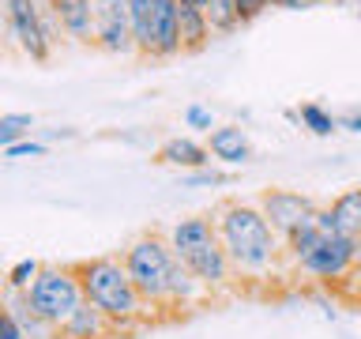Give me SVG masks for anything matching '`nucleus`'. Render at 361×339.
<instances>
[{"label": "nucleus", "mask_w": 361, "mask_h": 339, "mask_svg": "<svg viewBox=\"0 0 361 339\" xmlns=\"http://www.w3.org/2000/svg\"><path fill=\"white\" fill-rule=\"evenodd\" d=\"M38 271H42L38 260H19V264L8 271V290H30V282L38 279Z\"/></svg>", "instance_id": "nucleus-19"}, {"label": "nucleus", "mask_w": 361, "mask_h": 339, "mask_svg": "<svg viewBox=\"0 0 361 339\" xmlns=\"http://www.w3.org/2000/svg\"><path fill=\"white\" fill-rule=\"evenodd\" d=\"M94 45L113 53V56H132L135 53L128 0H94Z\"/></svg>", "instance_id": "nucleus-8"}, {"label": "nucleus", "mask_w": 361, "mask_h": 339, "mask_svg": "<svg viewBox=\"0 0 361 339\" xmlns=\"http://www.w3.org/2000/svg\"><path fill=\"white\" fill-rule=\"evenodd\" d=\"M188 4H196V8H203V11H207V4H211V0H188Z\"/></svg>", "instance_id": "nucleus-26"}, {"label": "nucleus", "mask_w": 361, "mask_h": 339, "mask_svg": "<svg viewBox=\"0 0 361 339\" xmlns=\"http://www.w3.org/2000/svg\"><path fill=\"white\" fill-rule=\"evenodd\" d=\"M327 208H331V219H335V234L346 237L354 256H357V264H361V185L338 192Z\"/></svg>", "instance_id": "nucleus-12"}, {"label": "nucleus", "mask_w": 361, "mask_h": 339, "mask_svg": "<svg viewBox=\"0 0 361 339\" xmlns=\"http://www.w3.org/2000/svg\"><path fill=\"white\" fill-rule=\"evenodd\" d=\"M298 121H301L312 136H331V132H338V117H335L331 109H324L320 102H305V106L298 109Z\"/></svg>", "instance_id": "nucleus-17"}, {"label": "nucleus", "mask_w": 361, "mask_h": 339, "mask_svg": "<svg viewBox=\"0 0 361 339\" xmlns=\"http://www.w3.org/2000/svg\"><path fill=\"white\" fill-rule=\"evenodd\" d=\"M214 226H219L222 249L233 264V275L245 279H267L282 260V237L275 234V226L264 219L259 203H245V200H226L214 211Z\"/></svg>", "instance_id": "nucleus-1"}, {"label": "nucleus", "mask_w": 361, "mask_h": 339, "mask_svg": "<svg viewBox=\"0 0 361 339\" xmlns=\"http://www.w3.org/2000/svg\"><path fill=\"white\" fill-rule=\"evenodd\" d=\"M56 19L72 42L94 45V0H56Z\"/></svg>", "instance_id": "nucleus-15"}, {"label": "nucleus", "mask_w": 361, "mask_h": 339, "mask_svg": "<svg viewBox=\"0 0 361 339\" xmlns=\"http://www.w3.org/2000/svg\"><path fill=\"white\" fill-rule=\"evenodd\" d=\"M75 275H79V287H83V298L90 305H98L113 324H132L143 316L147 302L140 298L121 256L83 260V264H75Z\"/></svg>", "instance_id": "nucleus-3"}, {"label": "nucleus", "mask_w": 361, "mask_h": 339, "mask_svg": "<svg viewBox=\"0 0 361 339\" xmlns=\"http://www.w3.org/2000/svg\"><path fill=\"white\" fill-rule=\"evenodd\" d=\"M207 19L214 34H230L241 27V16H237V0H211L207 4Z\"/></svg>", "instance_id": "nucleus-18"}, {"label": "nucleus", "mask_w": 361, "mask_h": 339, "mask_svg": "<svg viewBox=\"0 0 361 339\" xmlns=\"http://www.w3.org/2000/svg\"><path fill=\"white\" fill-rule=\"evenodd\" d=\"M4 23L11 42L19 45V53H27L30 61L45 64L53 53V38L45 30V8L42 0H4Z\"/></svg>", "instance_id": "nucleus-7"}, {"label": "nucleus", "mask_w": 361, "mask_h": 339, "mask_svg": "<svg viewBox=\"0 0 361 339\" xmlns=\"http://www.w3.org/2000/svg\"><path fill=\"white\" fill-rule=\"evenodd\" d=\"M27 302L45 324L61 328L83 302V287H79L75 268H42L27 290Z\"/></svg>", "instance_id": "nucleus-6"}, {"label": "nucleus", "mask_w": 361, "mask_h": 339, "mask_svg": "<svg viewBox=\"0 0 361 339\" xmlns=\"http://www.w3.org/2000/svg\"><path fill=\"white\" fill-rule=\"evenodd\" d=\"M61 328H64L68 339H106L109 328H113V321L98 309V305H90V302L83 298V302H79V309L68 316Z\"/></svg>", "instance_id": "nucleus-16"}, {"label": "nucleus", "mask_w": 361, "mask_h": 339, "mask_svg": "<svg viewBox=\"0 0 361 339\" xmlns=\"http://www.w3.org/2000/svg\"><path fill=\"white\" fill-rule=\"evenodd\" d=\"M207 151L222 166H245L252 158V143H248V132L241 124H214L207 132Z\"/></svg>", "instance_id": "nucleus-11"}, {"label": "nucleus", "mask_w": 361, "mask_h": 339, "mask_svg": "<svg viewBox=\"0 0 361 339\" xmlns=\"http://www.w3.org/2000/svg\"><path fill=\"white\" fill-rule=\"evenodd\" d=\"M0 16H4V0H0Z\"/></svg>", "instance_id": "nucleus-27"}, {"label": "nucleus", "mask_w": 361, "mask_h": 339, "mask_svg": "<svg viewBox=\"0 0 361 339\" xmlns=\"http://www.w3.org/2000/svg\"><path fill=\"white\" fill-rule=\"evenodd\" d=\"M338 129H346V132H361V109L343 113V117H338Z\"/></svg>", "instance_id": "nucleus-25"}, {"label": "nucleus", "mask_w": 361, "mask_h": 339, "mask_svg": "<svg viewBox=\"0 0 361 339\" xmlns=\"http://www.w3.org/2000/svg\"><path fill=\"white\" fill-rule=\"evenodd\" d=\"M185 124L188 129H200V132H211L214 129V113L207 106H200V102H192V106L185 109Z\"/></svg>", "instance_id": "nucleus-20"}, {"label": "nucleus", "mask_w": 361, "mask_h": 339, "mask_svg": "<svg viewBox=\"0 0 361 339\" xmlns=\"http://www.w3.org/2000/svg\"><path fill=\"white\" fill-rule=\"evenodd\" d=\"M301 271V275H309V279H320V282H335V279H343L350 275V271L357 268V256H354V249H350L346 237H338V234H327L320 245L312 249L305 260H298L293 264Z\"/></svg>", "instance_id": "nucleus-9"}, {"label": "nucleus", "mask_w": 361, "mask_h": 339, "mask_svg": "<svg viewBox=\"0 0 361 339\" xmlns=\"http://www.w3.org/2000/svg\"><path fill=\"white\" fill-rule=\"evenodd\" d=\"M4 155L8 158H38V155H45V143H38V140H19V143H11V147H4Z\"/></svg>", "instance_id": "nucleus-22"}, {"label": "nucleus", "mask_w": 361, "mask_h": 339, "mask_svg": "<svg viewBox=\"0 0 361 339\" xmlns=\"http://www.w3.org/2000/svg\"><path fill=\"white\" fill-rule=\"evenodd\" d=\"M0 339H27V332H23L19 321L8 309H0Z\"/></svg>", "instance_id": "nucleus-24"}, {"label": "nucleus", "mask_w": 361, "mask_h": 339, "mask_svg": "<svg viewBox=\"0 0 361 339\" xmlns=\"http://www.w3.org/2000/svg\"><path fill=\"white\" fill-rule=\"evenodd\" d=\"M188 185H226V174H219V170H192V174L185 177Z\"/></svg>", "instance_id": "nucleus-23"}, {"label": "nucleus", "mask_w": 361, "mask_h": 339, "mask_svg": "<svg viewBox=\"0 0 361 339\" xmlns=\"http://www.w3.org/2000/svg\"><path fill=\"white\" fill-rule=\"evenodd\" d=\"M267 8H271V0H237V16H241V27H245V23H252V19H259Z\"/></svg>", "instance_id": "nucleus-21"}, {"label": "nucleus", "mask_w": 361, "mask_h": 339, "mask_svg": "<svg viewBox=\"0 0 361 339\" xmlns=\"http://www.w3.org/2000/svg\"><path fill=\"white\" fill-rule=\"evenodd\" d=\"M135 53L151 61H169L180 53L177 34V0H128Z\"/></svg>", "instance_id": "nucleus-5"}, {"label": "nucleus", "mask_w": 361, "mask_h": 339, "mask_svg": "<svg viewBox=\"0 0 361 339\" xmlns=\"http://www.w3.org/2000/svg\"><path fill=\"white\" fill-rule=\"evenodd\" d=\"M259 211H264V219L275 226L279 237H286L293 226H298L305 215H312L320 203L312 196H305V192H293V189H264L259 192Z\"/></svg>", "instance_id": "nucleus-10"}, {"label": "nucleus", "mask_w": 361, "mask_h": 339, "mask_svg": "<svg viewBox=\"0 0 361 339\" xmlns=\"http://www.w3.org/2000/svg\"><path fill=\"white\" fill-rule=\"evenodd\" d=\"M169 249L177 253V260L185 264L192 275H196L207 290L230 287L233 279V264L222 249L219 226L207 215H188V219H177L169 226Z\"/></svg>", "instance_id": "nucleus-2"}, {"label": "nucleus", "mask_w": 361, "mask_h": 339, "mask_svg": "<svg viewBox=\"0 0 361 339\" xmlns=\"http://www.w3.org/2000/svg\"><path fill=\"white\" fill-rule=\"evenodd\" d=\"M124 268L147 302V309H169V275H173L177 253L169 249V237L162 234H140L135 242L124 249Z\"/></svg>", "instance_id": "nucleus-4"}, {"label": "nucleus", "mask_w": 361, "mask_h": 339, "mask_svg": "<svg viewBox=\"0 0 361 339\" xmlns=\"http://www.w3.org/2000/svg\"><path fill=\"white\" fill-rule=\"evenodd\" d=\"M177 34H180V53H200L207 49L211 42V19L207 11L188 4V0H177Z\"/></svg>", "instance_id": "nucleus-14"}, {"label": "nucleus", "mask_w": 361, "mask_h": 339, "mask_svg": "<svg viewBox=\"0 0 361 339\" xmlns=\"http://www.w3.org/2000/svg\"><path fill=\"white\" fill-rule=\"evenodd\" d=\"M154 162H162V166H177V170H207L214 158L207 151V143H200V140H192V136H173V140H166L162 147H158V155H154Z\"/></svg>", "instance_id": "nucleus-13"}]
</instances>
